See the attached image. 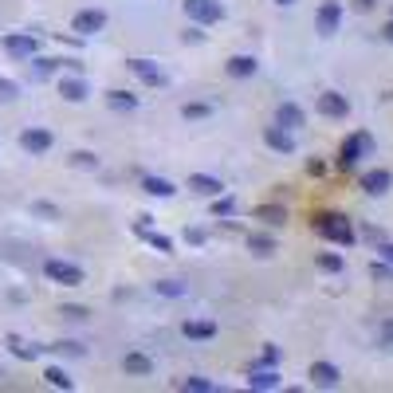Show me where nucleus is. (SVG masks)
Wrapping results in <instances>:
<instances>
[{
    "instance_id": "nucleus-20",
    "label": "nucleus",
    "mask_w": 393,
    "mask_h": 393,
    "mask_svg": "<svg viewBox=\"0 0 393 393\" xmlns=\"http://www.w3.org/2000/svg\"><path fill=\"white\" fill-rule=\"evenodd\" d=\"M248 385H252V389H275V385H279V373L275 370H252Z\"/></svg>"
},
{
    "instance_id": "nucleus-5",
    "label": "nucleus",
    "mask_w": 393,
    "mask_h": 393,
    "mask_svg": "<svg viewBox=\"0 0 393 393\" xmlns=\"http://www.w3.org/2000/svg\"><path fill=\"white\" fill-rule=\"evenodd\" d=\"M71 28H75L79 36H95V32L107 28V12H98V8H83L75 20H71Z\"/></svg>"
},
{
    "instance_id": "nucleus-21",
    "label": "nucleus",
    "mask_w": 393,
    "mask_h": 393,
    "mask_svg": "<svg viewBox=\"0 0 393 393\" xmlns=\"http://www.w3.org/2000/svg\"><path fill=\"white\" fill-rule=\"evenodd\" d=\"M138 232L146 236V240H149V244H154V248H157V252H173V244H169L166 236H157V232H149V225H146V216H138Z\"/></svg>"
},
{
    "instance_id": "nucleus-38",
    "label": "nucleus",
    "mask_w": 393,
    "mask_h": 393,
    "mask_svg": "<svg viewBox=\"0 0 393 393\" xmlns=\"http://www.w3.org/2000/svg\"><path fill=\"white\" fill-rule=\"evenodd\" d=\"M275 362H279V350H275V346H267V350H264V366H275Z\"/></svg>"
},
{
    "instance_id": "nucleus-27",
    "label": "nucleus",
    "mask_w": 393,
    "mask_h": 393,
    "mask_svg": "<svg viewBox=\"0 0 393 393\" xmlns=\"http://www.w3.org/2000/svg\"><path fill=\"white\" fill-rule=\"evenodd\" d=\"M8 346H12V354H16V358H24V362H28V358H36V354L44 350V346H28V342H20L16 334L8 338Z\"/></svg>"
},
{
    "instance_id": "nucleus-6",
    "label": "nucleus",
    "mask_w": 393,
    "mask_h": 393,
    "mask_svg": "<svg viewBox=\"0 0 393 393\" xmlns=\"http://www.w3.org/2000/svg\"><path fill=\"white\" fill-rule=\"evenodd\" d=\"M126 67L134 71L142 83H149V87H161V83H166V75H161V67H157L154 59H130Z\"/></svg>"
},
{
    "instance_id": "nucleus-14",
    "label": "nucleus",
    "mask_w": 393,
    "mask_h": 393,
    "mask_svg": "<svg viewBox=\"0 0 393 393\" xmlns=\"http://www.w3.org/2000/svg\"><path fill=\"white\" fill-rule=\"evenodd\" d=\"M189 189H193V193H201V196H220V177H208V173H193L189 177Z\"/></svg>"
},
{
    "instance_id": "nucleus-45",
    "label": "nucleus",
    "mask_w": 393,
    "mask_h": 393,
    "mask_svg": "<svg viewBox=\"0 0 393 393\" xmlns=\"http://www.w3.org/2000/svg\"><path fill=\"white\" fill-rule=\"evenodd\" d=\"M275 4H291V0H275Z\"/></svg>"
},
{
    "instance_id": "nucleus-15",
    "label": "nucleus",
    "mask_w": 393,
    "mask_h": 393,
    "mask_svg": "<svg viewBox=\"0 0 393 393\" xmlns=\"http://www.w3.org/2000/svg\"><path fill=\"white\" fill-rule=\"evenodd\" d=\"M59 95H63V98H67V102H83V98H87L91 95V91H87V83H83V79H59Z\"/></svg>"
},
{
    "instance_id": "nucleus-39",
    "label": "nucleus",
    "mask_w": 393,
    "mask_h": 393,
    "mask_svg": "<svg viewBox=\"0 0 393 393\" xmlns=\"http://www.w3.org/2000/svg\"><path fill=\"white\" fill-rule=\"evenodd\" d=\"M185 240H189V244H205V232H201V228H193V232H185Z\"/></svg>"
},
{
    "instance_id": "nucleus-41",
    "label": "nucleus",
    "mask_w": 393,
    "mask_h": 393,
    "mask_svg": "<svg viewBox=\"0 0 393 393\" xmlns=\"http://www.w3.org/2000/svg\"><path fill=\"white\" fill-rule=\"evenodd\" d=\"M373 4H378V0H354V8H358V12H370Z\"/></svg>"
},
{
    "instance_id": "nucleus-31",
    "label": "nucleus",
    "mask_w": 393,
    "mask_h": 393,
    "mask_svg": "<svg viewBox=\"0 0 393 393\" xmlns=\"http://www.w3.org/2000/svg\"><path fill=\"white\" fill-rule=\"evenodd\" d=\"M16 95H20L16 83H12V79H0V102H12Z\"/></svg>"
},
{
    "instance_id": "nucleus-2",
    "label": "nucleus",
    "mask_w": 393,
    "mask_h": 393,
    "mask_svg": "<svg viewBox=\"0 0 393 393\" xmlns=\"http://www.w3.org/2000/svg\"><path fill=\"white\" fill-rule=\"evenodd\" d=\"M44 275L59 287H79L83 284V267L67 264V260H48V264H44Z\"/></svg>"
},
{
    "instance_id": "nucleus-4",
    "label": "nucleus",
    "mask_w": 393,
    "mask_h": 393,
    "mask_svg": "<svg viewBox=\"0 0 393 393\" xmlns=\"http://www.w3.org/2000/svg\"><path fill=\"white\" fill-rule=\"evenodd\" d=\"M370 146H373L370 134H354L350 142L342 146V154H338V169H354V166H358V157L370 154Z\"/></svg>"
},
{
    "instance_id": "nucleus-18",
    "label": "nucleus",
    "mask_w": 393,
    "mask_h": 393,
    "mask_svg": "<svg viewBox=\"0 0 393 393\" xmlns=\"http://www.w3.org/2000/svg\"><path fill=\"white\" fill-rule=\"evenodd\" d=\"M275 118H279V126H287V130L303 126V110L295 107V102H279V110H275Z\"/></svg>"
},
{
    "instance_id": "nucleus-33",
    "label": "nucleus",
    "mask_w": 393,
    "mask_h": 393,
    "mask_svg": "<svg viewBox=\"0 0 393 393\" xmlns=\"http://www.w3.org/2000/svg\"><path fill=\"white\" fill-rule=\"evenodd\" d=\"M71 161H75L79 169H95V166H98V157H95V154H87V149H83V154H75Z\"/></svg>"
},
{
    "instance_id": "nucleus-36",
    "label": "nucleus",
    "mask_w": 393,
    "mask_h": 393,
    "mask_svg": "<svg viewBox=\"0 0 393 393\" xmlns=\"http://www.w3.org/2000/svg\"><path fill=\"white\" fill-rule=\"evenodd\" d=\"M181 114H185V118H205V114H208V107H205V102H193V107H185Z\"/></svg>"
},
{
    "instance_id": "nucleus-43",
    "label": "nucleus",
    "mask_w": 393,
    "mask_h": 393,
    "mask_svg": "<svg viewBox=\"0 0 393 393\" xmlns=\"http://www.w3.org/2000/svg\"><path fill=\"white\" fill-rule=\"evenodd\" d=\"M382 260H389V264H393V244H385V248H382Z\"/></svg>"
},
{
    "instance_id": "nucleus-35",
    "label": "nucleus",
    "mask_w": 393,
    "mask_h": 393,
    "mask_svg": "<svg viewBox=\"0 0 393 393\" xmlns=\"http://www.w3.org/2000/svg\"><path fill=\"white\" fill-rule=\"evenodd\" d=\"M232 208H236V201H232V196H225V201H216V205H213V213L216 216H232Z\"/></svg>"
},
{
    "instance_id": "nucleus-37",
    "label": "nucleus",
    "mask_w": 393,
    "mask_h": 393,
    "mask_svg": "<svg viewBox=\"0 0 393 393\" xmlns=\"http://www.w3.org/2000/svg\"><path fill=\"white\" fill-rule=\"evenodd\" d=\"M373 275H378V279H393V267H385L382 260H373V267H370Z\"/></svg>"
},
{
    "instance_id": "nucleus-30",
    "label": "nucleus",
    "mask_w": 393,
    "mask_h": 393,
    "mask_svg": "<svg viewBox=\"0 0 393 393\" xmlns=\"http://www.w3.org/2000/svg\"><path fill=\"white\" fill-rule=\"evenodd\" d=\"M157 291L169 295V299H177V295H185V287L177 284V279H161V284H157Z\"/></svg>"
},
{
    "instance_id": "nucleus-22",
    "label": "nucleus",
    "mask_w": 393,
    "mask_h": 393,
    "mask_svg": "<svg viewBox=\"0 0 393 393\" xmlns=\"http://www.w3.org/2000/svg\"><path fill=\"white\" fill-rule=\"evenodd\" d=\"M107 102H110L114 110H134V107H138V98L126 95V91H107Z\"/></svg>"
},
{
    "instance_id": "nucleus-17",
    "label": "nucleus",
    "mask_w": 393,
    "mask_h": 393,
    "mask_svg": "<svg viewBox=\"0 0 393 393\" xmlns=\"http://www.w3.org/2000/svg\"><path fill=\"white\" fill-rule=\"evenodd\" d=\"M255 67H260V63H255L252 55H232V59H228V75H232V79H252Z\"/></svg>"
},
{
    "instance_id": "nucleus-19",
    "label": "nucleus",
    "mask_w": 393,
    "mask_h": 393,
    "mask_svg": "<svg viewBox=\"0 0 393 393\" xmlns=\"http://www.w3.org/2000/svg\"><path fill=\"white\" fill-rule=\"evenodd\" d=\"M181 331H185V338H196V342H208V338H216V323H201V319L185 323Z\"/></svg>"
},
{
    "instance_id": "nucleus-13",
    "label": "nucleus",
    "mask_w": 393,
    "mask_h": 393,
    "mask_svg": "<svg viewBox=\"0 0 393 393\" xmlns=\"http://www.w3.org/2000/svg\"><path fill=\"white\" fill-rule=\"evenodd\" d=\"M389 185H393V173H389V169H370V173L362 177V189H366V193H373V196L385 193Z\"/></svg>"
},
{
    "instance_id": "nucleus-8",
    "label": "nucleus",
    "mask_w": 393,
    "mask_h": 393,
    "mask_svg": "<svg viewBox=\"0 0 393 393\" xmlns=\"http://www.w3.org/2000/svg\"><path fill=\"white\" fill-rule=\"evenodd\" d=\"M20 146L28 149V154H48V149H51V134H48V130H39V126H32V130L20 134Z\"/></svg>"
},
{
    "instance_id": "nucleus-23",
    "label": "nucleus",
    "mask_w": 393,
    "mask_h": 393,
    "mask_svg": "<svg viewBox=\"0 0 393 393\" xmlns=\"http://www.w3.org/2000/svg\"><path fill=\"white\" fill-rule=\"evenodd\" d=\"M255 216L267 220V225H284V220H287V213L279 205H260V208H255Z\"/></svg>"
},
{
    "instance_id": "nucleus-1",
    "label": "nucleus",
    "mask_w": 393,
    "mask_h": 393,
    "mask_svg": "<svg viewBox=\"0 0 393 393\" xmlns=\"http://www.w3.org/2000/svg\"><path fill=\"white\" fill-rule=\"evenodd\" d=\"M314 232L319 236H326V240H331V244H354V225L350 220H346V216H338V213H319L314 216Z\"/></svg>"
},
{
    "instance_id": "nucleus-24",
    "label": "nucleus",
    "mask_w": 393,
    "mask_h": 393,
    "mask_svg": "<svg viewBox=\"0 0 393 393\" xmlns=\"http://www.w3.org/2000/svg\"><path fill=\"white\" fill-rule=\"evenodd\" d=\"M248 248H252L255 255H272L275 252V240H272V236H260V232H255V236H248Z\"/></svg>"
},
{
    "instance_id": "nucleus-32",
    "label": "nucleus",
    "mask_w": 393,
    "mask_h": 393,
    "mask_svg": "<svg viewBox=\"0 0 393 393\" xmlns=\"http://www.w3.org/2000/svg\"><path fill=\"white\" fill-rule=\"evenodd\" d=\"M59 67V59H36V79H48Z\"/></svg>"
},
{
    "instance_id": "nucleus-11",
    "label": "nucleus",
    "mask_w": 393,
    "mask_h": 393,
    "mask_svg": "<svg viewBox=\"0 0 393 393\" xmlns=\"http://www.w3.org/2000/svg\"><path fill=\"white\" fill-rule=\"evenodd\" d=\"M311 382L323 385V389H334V385L342 382V373H338V366H331V362H314L311 366Z\"/></svg>"
},
{
    "instance_id": "nucleus-34",
    "label": "nucleus",
    "mask_w": 393,
    "mask_h": 393,
    "mask_svg": "<svg viewBox=\"0 0 393 393\" xmlns=\"http://www.w3.org/2000/svg\"><path fill=\"white\" fill-rule=\"evenodd\" d=\"M32 213H36V216H48V220H59V208L55 205H44V201H39V205H32Z\"/></svg>"
},
{
    "instance_id": "nucleus-16",
    "label": "nucleus",
    "mask_w": 393,
    "mask_h": 393,
    "mask_svg": "<svg viewBox=\"0 0 393 393\" xmlns=\"http://www.w3.org/2000/svg\"><path fill=\"white\" fill-rule=\"evenodd\" d=\"M122 370L126 373H134V378H146V373H154V362H149L146 354H126V358H122Z\"/></svg>"
},
{
    "instance_id": "nucleus-9",
    "label": "nucleus",
    "mask_w": 393,
    "mask_h": 393,
    "mask_svg": "<svg viewBox=\"0 0 393 393\" xmlns=\"http://www.w3.org/2000/svg\"><path fill=\"white\" fill-rule=\"evenodd\" d=\"M338 24H342V4L326 0L323 8H319V32H323V36H334V32H338Z\"/></svg>"
},
{
    "instance_id": "nucleus-29",
    "label": "nucleus",
    "mask_w": 393,
    "mask_h": 393,
    "mask_svg": "<svg viewBox=\"0 0 393 393\" xmlns=\"http://www.w3.org/2000/svg\"><path fill=\"white\" fill-rule=\"evenodd\" d=\"M319 267H323V272H342L346 260H342V255H334V252H323V255H319Z\"/></svg>"
},
{
    "instance_id": "nucleus-12",
    "label": "nucleus",
    "mask_w": 393,
    "mask_h": 393,
    "mask_svg": "<svg viewBox=\"0 0 393 393\" xmlns=\"http://www.w3.org/2000/svg\"><path fill=\"white\" fill-rule=\"evenodd\" d=\"M36 36H8L4 39V51H8V55H16V59H32L36 55Z\"/></svg>"
},
{
    "instance_id": "nucleus-25",
    "label": "nucleus",
    "mask_w": 393,
    "mask_h": 393,
    "mask_svg": "<svg viewBox=\"0 0 393 393\" xmlns=\"http://www.w3.org/2000/svg\"><path fill=\"white\" fill-rule=\"evenodd\" d=\"M142 185H146V193H154V196H173V185H169L166 177H146Z\"/></svg>"
},
{
    "instance_id": "nucleus-42",
    "label": "nucleus",
    "mask_w": 393,
    "mask_h": 393,
    "mask_svg": "<svg viewBox=\"0 0 393 393\" xmlns=\"http://www.w3.org/2000/svg\"><path fill=\"white\" fill-rule=\"evenodd\" d=\"M382 338H385V342L393 346V323H385V326H382Z\"/></svg>"
},
{
    "instance_id": "nucleus-40",
    "label": "nucleus",
    "mask_w": 393,
    "mask_h": 393,
    "mask_svg": "<svg viewBox=\"0 0 393 393\" xmlns=\"http://www.w3.org/2000/svg\"><path fill=\"white\" fill-rule=\"evenodd\" d=\"M63 314H67V319H87V311H83V307H63Z\"/></svg>"
},
{
    "instance_id": "nucleus-46",
    "label": "nucleus",
    "mask_w": 393,
    "mask_h": 393,
    "mask_svg": "<svg viewBox=\"0 0 393 393\" xmlns=\"http://www.w3.org/2000/svg\"><path fill=\"white\" fill-rule=\"evenodd\" d=\"M0 378H4V373H0Z\"/></svg>"
},
{
    "instance_id": "nucleus-7",
    "label": "nucleus",
    "mask_w": 393,
    "mask_h": 393,
    "mask_svg": "<svg viewBox=\"0 0 393 393\" xmlns=\"http://www.w3.org/2000/svg\"><path fill=\"white\" fill-rule=\"evenodd\" d=\"M319 110H323L326 118H346L350 114V102H346V95H338V91H323V95H319Z\"/></svg>"
},
{
    "instance_id": "nucleus-10",
    "label": "nucleus",
    "mask_w": 393,
    "mask_h": 393,
    "mask_svg": "<svg viewBox=\"0 0 393 393\" xmlns=\"http://www.w3.org/2000/svg\"><path fill=\"white\" fill-rule=\"evenodd\" d=\"M264 142L275 149V154H295V138H291V130H279V126H267L264 130Z\"/></svg>"
},
{
    "instance_id": "nucleus-3",
    "label": "nucleus",
    "mask_w": 393,
    "mask_h": 393,
    "mask_svg": "<svg viewBox=\"0 0 393 393\" xmlns=\"http://www.w3.org/2000/svg\"><path fill=\"white\" fill-rule=\"evenodd\" d=\"M185 12H189V20H196V24H216V20L225 16L220 0H185Z\"/></svg>"
},
{
    "instance_id": "nucleus-44",
    "label": "nucleus",
    "mask_w": 393,
    "mask_h": 393,
    "mask_svg": "<svg viewBox=\"0 0 393 393\" xmlns=\"http://www.w3.org/2000/svg\"><path fill=\"white\" fill-rule=\"evenodd\" d=\"M385 36H389V39H393V24H389V28H385Z\"/></svg>"
},
{
    "instance_id": "nucleus-26",
    "label": "nucleus",
    "mask_w": 393,
    "mask_h": 393,
    "mask_svg": "<svg viewBox=\"0 0 393 393\" xmlns=\"http://www.w3.org/2000/svg\"><path fill=\"white\" fill-rule=\"evenodd\" d=\"M44 378H48L51 389H71V378L59 370V366H48V370H44Z\"/></svg>"
},
{
    "instance_id": "nucleus-28",
    "label": "nucleus",
    "mask_w": 393,
    "mask_h": 393,
    "mask_svg": "<svg viewBox=\"0 0 393 393\" xmlns=\"http://www.w3.org/2000/svg\"><path fill=\"white\" fill-rule=\"evenodd\" d=\"M177 389H185V393H213L216 385H213V382H205V378H185V382L177 385Z\"/></svg>"
}]
</instances>
